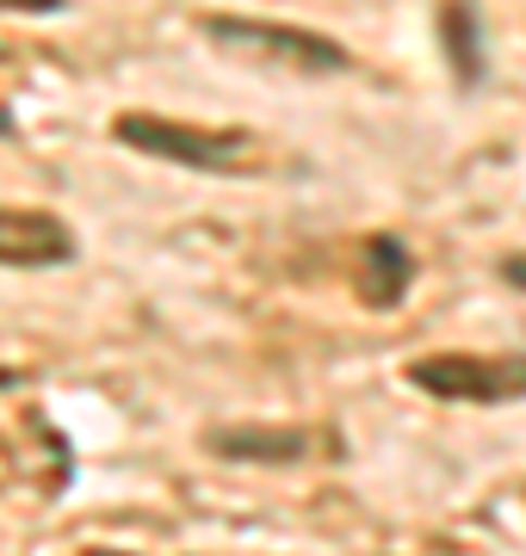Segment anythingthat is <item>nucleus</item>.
<instances>
[{
	"label": "nucleus",
	"mask_w": 526,
	"mask_h": 556,
	"mask_svg": "<svg viewBox=\"0 0 526 556\" xmlns=\"http://www.w3.org/2000/svg\"><path fill=\"white\" fill-rule=\"evenodd\" d=\"M440 56L452 62L459 87H477L489 68V43H484V7L477 0H440Z\"/></svg>",
	"instance_id": "0eeeda50"
},
{
	"label": "nucleus",
	"mask_w": 526,
	"mask_h": 556,
	"mask_svg": "<svg viewBox=\"0 0 526 556\" xmlns=\"http://www.w3.org/2000/svg\"><path fill=\"white\" fill-rule=\"evenodd\" d=\"M0 13H20V20H57V13H68V0H0Z\"/></svg>",
	"instance_id": "6e6552de"
},
{
	"label": "nucleus",
	"mask_w": 526,
	"mask_h": 556,
	"mask_svg": "<svg viewBox=\"0 0 526 556\" xmlns=\"http://www.w3.org/2000/svg\"><path fill=\"white\" fill-rule=\"evenodd\" d=\"M20 383H25L20 365H0V390H20Z\"/></svg>",
	"instance_id": "9d476101"
},
{
	"label": "nucleus",
	"mask_w": 526,
	"mask_h": 556,
	"mask_svg": "<svg viewBox=\"0 0 526 556\" xmlns=\"http://www.w3.org/2000/svg\"><path fill=\"white\" fill-rule=\"evenodd\" d=\"M82 254L75 229L57 217V211H38V204H0V266L13 273H43V266H68Z\"/></svg>",
	"instance_id": "20e7f679"
},
{
	"label": "nucleus",
	"mask_w": 526,
	"mask_h": 556,
	"mask_svg": "<svg viewBox=\"0 0 526 556\" xmlns=\"http://www.w3.org/2000/svg\"><path fill=\"white\" fill-rule=\"evenodd\" d=\"M403 378L434 402L502 408L526 396V353H422L403 365Z\"/></svg>",
	"instance_id": "7ed1b4c3"
},
{
	"label": "nucleus",
	"mask_w": 526,
	"mask_h": 556,
	"mask_svg": "<svg viewBox=\"0 0 526 556\" xmlns=\"http://www.w3.org/2000/svg\"><path fill=\"white\" fill-rule=\"evenodd\" d=\"M409 278H415V254L403 248V236H365L360 241V303L365 309H397L409 291Z\"/></svg>",
	"instance_id": "423d86ee"
},
{
	"label": "nucleus",
	"mask_w": 526,
	"mask_h": 556,
	"mask_svg": "<svg viewBox=\"0 0 526 556\" xmlns=\"http://www.w3.org/2000/svg\"><path fill=\"white\" fill-rule=\"evenodd\" d=\"M199 31L236 56L273 62V68H291V75H347L353 68V50L328 31H310V25H285V20H254V13H204Z\"/></svg>",
	"instance_id": "f03ea898"
},
{
	"label": "nucleus",
	"mask_w": 526,
	"mask_h": 556,
	"mask_svg": "<svg viewBox=\"0 0 526 556\" xmlns=\"http://www.w3.org/2000/svg\"><path fill=\"white\" fill-rule=\"evenodd\" d=\"M7 130H13V118H7V112H0V137H7Z\"/></svg>",
	"instance_id": "9b49d317"
},
{
	"label": "nucleus",
	"mask_w": 526,
	"mask_h": 556,
	"mask_svg": "<svg viewBox=\"0 0 526 556\" xmlns=\"http://www.w3.org/2000/svg\"><path fill=\"white\" fill-rule=\"evenodd\" d=\"M112 142L137 149L167 167H192V174H254L261 167V137L236 130V124H186L162 112H118Z\"/></svg>",
	"instance_id": "f257e3e1"
},
{
	"label": "nucleus",
	"mask_w": 526,
	"mask_h": 556,
	"mask_svg": "<svg viewBox=\"0 0 526 556\" xmlns=\"http://www.w3.org/2000/svg\"><path fill=\"white\" fill-rule=\"evenodd\" d=\"M204 452L229 457V464H304L316 452V439L304 427H266V420H242V427H204Z\"/></svg>",
	"instance_id": "39448f33"
},
{
	"label": "nucleus",
	"mask_w": 526,
	"mask_h": 556,
	"mask_svg": "<svg viewBox=\"0 0 526 556\" xmlns=\"http://www.w3.org/2000/svg\"><path fill=\"white\" fill-rule=\"evenodd\" d=\"M87 556H124V551H87Z\"/></svg>",
	"instance_id": "f8f14e48"
},
{
	"label": "nucleus",
	"mask_w": 526,
	"mask_h": 556,
	"mask_svg": "<svg viewBox=\"0 0 526 556\" xmlns=\"http://www.w3.org/2000/svg\"><path fill=\"white\" fill-rule=\"evenodd\" d=\"M502 285L526 291V254H508V260H502Z\"/></svg>",
	"instance_id": "1a4fd4ad"
}]
</instances>
